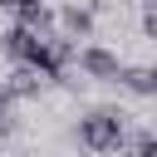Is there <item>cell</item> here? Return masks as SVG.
I'll use <instances>...</instances> for the list:
<instances>
[{
    "instance_id": "cell-1",
    "label": "cell",
    "mask_w": 157,
    "mask_h": 157,
    "mask_svg": "<svg viewBox=\"0 0 157 157\" xmlns=\"http://www.w3.org/2000/svg\"><path fill=\"white\" fill-rule=\"evenodd\" d=\"M0 49L10 54V64H34L44 78H59V74H64V64H59V54H54V34H39V29L20 25V20L0 34Z\"/></svg>"
},
{
    "instance_id": "cell-2",
    "label": "cell",
    "mask_w": 157,
    "mask_h": 157,
    "mask_svg": "<svg viewBox=\"0 0 157 157\" xmlns=\"http://www.w3.org/2000/svg\"><path fill=\"white\" fill-rule=\"evenodd\" d=\"M128 137V118L118 108H93L88 118H78V142L88 152H118Z\"/></svg>"
},
{
    "instance_id": "cell-3",
    "label": "cell",
    "mask_w": 157,
    "mask_h": 157,
    "mask_svg": "<svg viewBox=\"0 0 157 157\" xmlns=\"http://www.w3.org/2000/svg\"><path fill=\"white\" fill-rule=\"evenodd\" d=\"M78 69H83L88 78H98V83H118L128 64H123L113 49H103V44H93V39H88V44L78 49Z\"/></svg>"
},
{
    "instance_id": "cell-4",
    "label": "cell",
    "mask_w": 157,
    "mask_h": 157,
    "mask_svg": "<svg viewBox=\"0 0 157 157\" xmlns=\"http://www.w3.org/2000/svg\"><path fill=\"white\" fill-rule=\"evenodd\" d=\"M44 83H49V78H44L34 64H10V74L0 78V88H5L15 103H20V98H39V88H44Z\"/></svg>"
},
{
    "instance_id": "cell-5",
    "label": "cell",
    "mask_w": 157,
    "mask_h": 157,
    "mask_svg": "<svg viewBox=\"0 0 157 157\" xmlns=\"http://www.w3.org/2000/svg\"><path fill=\"white\" fill-rule=\"evenodd\" d=\"M59 29L69 39H93V10L88 5H64L59 10Z\"/></svg>"
},
{
    "instance_id": "cell-6",
    "label": "cell",
    "mask_w": 157,
    "mask_h": 157,
    "mask_svg": "<svg viewBox=\"0 0 157 157\" xmlns=\"http://www.w3.org/2000/svg\"><path fill=\"white\" fill-rule=\"evenodd\" d=\"M128 93H137V98H152L157 93V64H142V69H123V78H118Z\"/></svg>"
},
{
    "instance_id": "cell-7",
    "label": "cell",
    "mask_w": 157,
    "mask_h": 157,
    "mask_svg": "<svg viewBox=\"0 0 157 157\" xmlns=\"http://www.w3.org/2000/svg\"><path fill=\"white\" fill-rule=\"evenodd\" d=\"M15 132V98L0 88V137H10Z\"/></svg>"
},
{
    "instance_id": "cell-8",
    "label": "cell",
    "mask_w": 157,
    "mask_h": 157,
    "mask_svg": "<svg viewBox=\"0 0 157 157\" xmlns=\"http://www.w3.org/2000/svg\"><path fill=\"white\" fill-rule=\"evenodd\" d=\"M137 157H157V132H142L137 137Z\"/></svg>"
},
{
    "instance_id": "cell-9",
    "label": "cell",
    "mask_w": 157,
    "mask_h": 157,
    "mask_svg": "<svg viewBox=\"0 0 157 157\" xmlns=\"http://www.w3.org/2000/svg\"><path fill=\"white\" fill-rule=\"evenodd\" d=\"M142 34H147V39H157V10H147V20H142Z\"/></svg>"
},
{
    "instance_id": "cell-10",
    "label": "cell",
    "mask_w": 157,
    "mask_h": 157,
    "mask_svg": "<svg viewBox=\"0 0 157 157\" xmlns=\"http://www.w3.org/2000/svg\"><path fill=\"white\" fill-rule=\"evenodd\" d=\"M0 5H10V10H25V5H34V0H0Z\"/></svg>"
}]
</instances>
